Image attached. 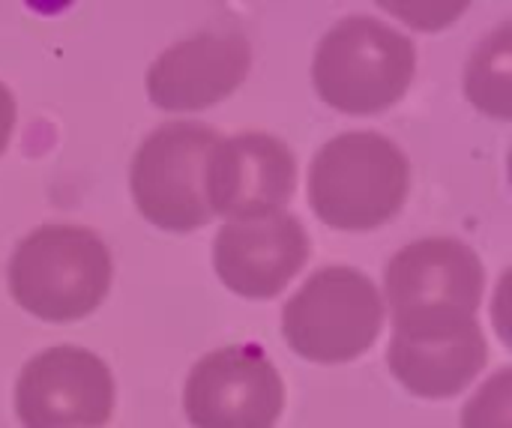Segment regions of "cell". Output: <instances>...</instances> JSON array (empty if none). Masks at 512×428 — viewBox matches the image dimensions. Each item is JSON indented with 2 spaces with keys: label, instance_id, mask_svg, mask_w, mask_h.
<instances>
[{
  "label": "cell",
  "instance_id": "obj_6",
  "mask_svg": "<svg viewBox=\"0 0 512 428\" xmlns=\"http://www.w3.org/2000/svg\"><path fill=\"white\" fill-rule=\"evenodd\" d=\"M393 324H420L444 318H474L486 270L471 246L456 237H426L399 249L384 273Z\"/></svg>",
  "mask_w": 512,
  "mask_h": 428
},
{
  "label": "cell",
  "instance_id": "obj_7",
  "mask_svg": "<svg viewBox=\"0 0 512 428\" xmlns=\"http://www.w3.org/2000/svg\"><path fill=\"white\" fill-rule=\"evenodd\" d=\"M24 428H102L114 414V378L105 360L78 345L30 357L15 384Z\"/></svg>",
  "mask_w": 512,
  "mask_h": 428
},
{
  "label": "cell",
  "instance_id": "obj_9",
  "mask_svg": "<svg viewBox=\"0 0 512 428\" xmlns=\"http://www.w3.org/2000/svg\"><path fill=\"white\" fill-rule=\"evenodd\" d=\"M297 186V162L285 141L267 132L219 138L204 171L207 207L231 222L282 213Z\"/></svg>",
  "mask_w": 512,
  "mask_h": 428
},
{
  "label": "cell",
  "instance_id": "obj_3",
  "mask_svg": "<svg viewBox=\"0 0 512 428\" xmlns=\"http://www.w3.org/2000/svg\"><path fill=\"white\" fill-rule=\"evenodd\" d=\"M414 42L369 15L336 21L315 48L312 81L318 96L342 114L393 108L414 81Z\"/></svg>",
  "mask_w": 512,
  "mask_h": 428
},
{
  "label": "cell",
  "instance_id": "obj_4",
  "mask_svg": "<svg viewBox=\"0 0 512 428\" xmlns=\"http://www.w3.org/2000/svg\"><path fill=\"white\" fill-rule=\"evenodd\" d=\"M381 327V294L354 267L315 270L282 309L285 342L309 363H351L375 345Z\"/></svg>",
  "mask_w": 512,
  "mask_h": 428
},
{
  "label": "cell",
  "instance_id": "obj_14",
  "mask_svg": "<svg viewBox=\"0 0 512 428\" xmlns=\"http://www.w3.org/2000/svg\"><path fill=\"white\" fill-rule=\"evenodd\" d=\"M512 369H501L465 408L462 428H510Z\"/></svg>",
  "mask_w": 512,
  "mask_h": 428
},
{
  "label": "cell",
  "instance_id": "obj_13",
  "mask_svg": "<svg viewBox=\"0 0 512 428\" xmlns=\"http://www.w3.org/2000/svg\"><path fill=\"white\" fill-rule=\"evenodd\" d=\"M468 96L495 117H510V24H501L468 66Z\"/></svg>",
  "mask_w": 512,
  "mask_h": 428
},
{
  "label": "cell",
  "instance_id": "obj_5",
  "mask_svg": "<svg viewBox=\"0 0 512 428\" xmlns=\"http://www.w3.org/2000/svg\"><path fill=\"white\" fill-rule=\"evenodd\" d=\"M222 135L204 123L174 120L153 129L129 171L135 207L162 231L186 234L213 219L204 192L210 150Z\"/></svg>",
  "mask_w": 512,
  "mask_h": 428
},
{
  "label": "cell",
  "instance_id": "obj_2",
  "mask_svg": "<svg viewBox=\"0 0 512 428\" xmlns=\"http://www.w3.org/2000/svg\"><path fill=\"white\" fill-rule=\"evenodd\" d=\"M111 252L81 225H39L12 252L9 294L42 321H81L111 288Z\"/></svg>",
  "mask_w": 512,
  "mask_h": 428
},
{
  "label": "cell",
  "instance_id": "obj_11",
  "mask_svg": "<svg viewBox=\"0 0 512 428\" xmlns=\"http://www.w3.org/2000/svg\"><path fill=\"white\" fill-rule=\"evenodd\" d=\"M387 363L408 393L450 399L486 369L489 345L477 318L402 324L393 333Z\"/></svg>",
  "mask_w": 512,
  "mask_h": 428
},
{
  "label": "cell",
  "instance_id": "obj_1",
  "mask_svg": "<svg viewBox=\"0 0 512 428\" xmlns=\"http://www.w3.org/2000/svg\"><path fill=\"white\" fill-rule=\"evenodd\" d=\"M411 186V162L381 132L330 138L309 168V204L336 231H372L390 222Z\"/></svg>",
  "mask_w": 512,
  "mask_h": 428
},
{
  "label": "cell",
  "instance_id": "obj_15",
  "mask_svg": "<svg viewBox=\"0 0 512 428\" xmlns=\"http://www.w3.org/2000/svg\"><path fill=\"white\" fill-rule=\"evenodd\" d=\"M12 129H15V96H12V90L0 81V156H3V150L9 147Z\"/></svg>",
  "mask_w": 512,
  "mask_h": 428
},
{
  "label": "cell",
  "instance_id": "obj_10",
  "mask_svg": "<svg viewBox=\"0 0 512 428\" xmlns=\"http://www.w3.org/2000/svg\"><path fill=\"white\" fill-rule=\"evenodd\" d=\"M252 48L240 27H207L165 48L147 69V96L165 111H201L249 75Z\"/></svg>",
  "mask_w": 512,
  "mask_h": 428
},
{
  "label": "cell",
  "instance_id": "obj_8",
  "mask_svg": "<svg viewBox=\"0 0 512 428\" xmlns=\"http://www.w3.org/2000/svg\"><path fill=\"white\" fill-rule=\"evenodd\" d=\"M195 428H273L285 408V384L255 345H228L201 357L183 390Z\"/></svg>",
  "mask_w": 512,
  "mask_h": 428
},
{
  "label": "cell",
  "instance_id": "obj_12",
  "mask_svg": "<svg viewBox=\"0 0 512 428\" xmlns=\"http://www.w3.org/2000/svg\"><path fill=\"white\" fill-rule=\"evenodd\" d=\"M309 261L306 228L291 213L228 222L213 240V264L225 288L249 300L276 297Z\"/></svg>",
  "mask_w": 512,
  "mask_h": 428
}]
</instances>
